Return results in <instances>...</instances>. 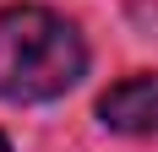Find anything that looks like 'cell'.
<instances>
[{
  "label": "cell",
  "mask_w": 158,
  "mask_h": 152,
  "mask_svg": "<svg viewBox=\"0 0 158 152\" xmlns=\"http://www.w3.org/2000/svg\"><path fill=\"white\" fill-rule=\"evenodd\" d=\"M87 76V44L77 22L49 6H6L0 11V98L6 103H49Z\"/></svg>",
  "instance_id": "cell-1"
},
{
  "label": "cell",
  "mask_w": 158,
  "mask_h": 152,
  "mask_svg": "<svg viewBox=\"0 0 158 152\" xmlns=\"http://www.w3.org/2000/svg\"><path fill=\"white\" fill-rule=\"evenodd\" d=\"M98 125L114 136H158V76H126L98 98Z\"/></svg>",
  "instance_id": "cell-2"
},
{
  "label": "cell",
  "mask_w": 158,
  "mask_h": 152,
  "mask_svg": "<svg viewBox=\"0 0 158 152\" xmlns=\"http://www.w3.org/2000/svg\"><path fill=\"white\" fill-rule=\"evenodd\" d=\"M0 152H11V141H6V136H0Z\"/></svg>",
  "instance_id": "cell-3"
}]
</instances>
